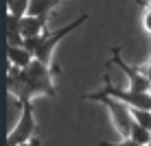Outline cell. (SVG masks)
Instances as JSON below:
<instances>
[{
	"instance_id": "4",
	"label": "cell",
	"mask_w": 151,
	"mask_h": 146,
	"mask_svg": "<svg viewBox=\"0 0 151 146\" xmlns=\"http://www.w3.org/2000/svg\"><path fill=\"white\" fill-rule=\"evenodd\" d=\"M22 107V116H20L18 124L7 137V146H15V144H24L31 142L35 135V113H33V105L31 103H24Z\"/></svg>"
},
{
	"instance_id": "9",
	"label": "cell",
	"mask_w": 151,
	"mask_h": 146,
	"mask_svg": "<svg viewBox=\"0 0 151 146\" xmlns=\"http://www.w3.org/2000/svg\"><path fill=\"white\" fill-rule=\"evenodd\" d=\"M129 137H132L134 142L142 144V146H149V144H151V131H149L147 127H142V124H138L136 120H134V124H132V131H129Z\"/></svg>"
},
{
	"instance_id": "12",
	"label": "cell",
	"mask_w": 151,
	"mask_h": 146,
	"mask_svg": "<svg viewBox=\"0 0 151 146\" xmlns=\"http://www.w3.org/2000/svg\"><path fill=\"white\" fill-rule=\"evenodd\" d=\"M101 146H142V144L134 142L132 137H123L121 142H101Z\"/></svg>"
},
{
	"instance_id": "11",
	"label": "cell",
	"mask_w": 151,
	"mask_h": 146,
	"mask_svg": "<svg viewBox=\"0 0 151 146\" xmlns=\"http://www.w3.org/2000/svg\"><path fill=\"white\" fill-rule=\"evenodd\" d=\"M132 116L138 124L147 127L151 131V109H142V107H132Z\"/></svg>"
},
{
	"instance_id": "3",
	"label": "cell",
	"mask_w": 151,
	"mask_h": 146,
	"mask_svg": "<svg viewBox=\"0 0 151 146\" xmlns=\"http://www.w3.org/2000/svg\"><path fill=\"white\" fill-rule=\"evenodd\" d=\"M83 98L105 105L107 111H110V116H112V124L118 131V135H121V137H129V131H132V124H134V116H132V107H129L127 103L118 100V98H114L105 92H92V94H86Z\"/></svg>"
},
{
	"instance_id": "13",
	"label": "cell",
	"mask_w": 151,
	"mask_h": 146,
	"mask_svg": "<svg viewBox=\"0 0 151 146\" xmlns=\"http://www.w3.org/2000/svg\"><path fill=\"white\" fill-rule=\"evenodd\" d=\"M142 26H145V31L151 35V9H147V11L142 13Z\"/></svg>"
},
{
	"instance_id": "14",
	"label": "cell",
	"mask_w": 151,
	"mask_h": 146,
	"mask_svg": "<svg viewBox=\"0 0 151 146\" xmlns=\"http://www.w3.org/2000/svg\"><path fill=\"white\" fill-rule=\"evenodd\" d=\"M15 146H40V140H31V142H24V144H15Z\"/></svg>"
},
{
	"instance_id": "10",
	"label": "cell",
	"mask_w": 151,
	"mask_h": 146,
	"mask_svg": "<svg viewBox=\"0 0 151 146\" xmlns=\"http://www.w3.org/2000/svg\"><path fill=\"white\" fill-rule=\"evenodd\" d=\"M29 2L31 0H7V7H9V15L22 20L24 15L29 13Z\"/></svg>"
},
{
	"instance_id": "15",
	"label": "cell",
	"mask_w": 151,
	"mask_h": 146,
	"mask_svg": "<svg viewBox=\"0 0 151 146\" xmlns=\"http://www.w3.org/2000/svg\"><path fill=\"white\" fill-rule=\"evenodd\" d=\"M149 9H151V0H149Z\"/></svg>"
},
{
	"instance_id": "2",
	"label": "cell",
	"mask_w": 151,
	"mask_h": 146,
	"mask_svg": "<svg viewBox=\"0 0 151 146\" xmlns=\"http://www.w3.org/2000/svg\"><path fill=\"white\" fill-rule=\"evenodd\" d=\"M86 20H88V15L83 13L81 18L75 20V22L66 24L64 28L46 31V33L40 35V37H27V39H24V46H27L31 53L35 55V59H37V61H42V63H46V66H50V63H53V53H55L57 44H59L66 35H70L72 31H77L83 22H86Z\"/></svg>"
},
{
	"instance_id": "8",
	"label": "cell",
	"mask_w": 151,
	"mask_h": 146,
	"mask_svg": "<svg viewBox=\"0 0 151 146\" xmlns=\"http://www.w3.org/2000/svg\"><path fill=\"white\" fill-rule=\"evenodd\" d=\"M61 2H66V0H31L27 15H48V11L57 9Z\"/></svg>"
},
{
	"instance_id": "1",
	"label": "cell",
	"mask_w": 151,
	"mask_h": 146,
	"mask_svg": "<svg viewBox=\"0 0 151 146\" xmlns=\"http://www.w3.org/2000/svg\"><path fill=\"white\" fill-rule=\"evenodd\" d=\"M55 72L57 68L50 70V66L42 63L35 59L33 63L24 70L20 68H9V76H7V87L9 94H13L18 98L20 105L31 103L37 96H57L55 90Z\"/></svg>"
},
{
	"instance_id": "5",
	"label": "cell",
	"mask_w": 151,
	"mask_h": 146,
	"mask_svg": "<svg viewBox=\"0 0 151 146\" xmlns=\"http://www.w3.org/2000/svg\"><path fill=\"white\" fill-rule=\"evenodd\" d=\"M121 50H123L121 46H114V48H112V61L129 76V90H132V92H151V79L147 74H142V72L134 70L132 66L125 63L123 57H121Z\"/></svg>"
},
{
	"instance_id": "7",
	"label": "cell",
	"mask_w": 151,
	"mask_h": 146,
	"mask_svg": "<svg viewBox=\"0 0 151 146\" xmlns=\"http://www.w3.org/2000/svg\"><path fill=\"white\" fill-rule=\"evenodd\" d=\"M7 57H9V63H11L13 68H20V70L29 68V66L35 61V55L31 53L27 46H11V44H9Z\"/></svg>"
},
{
	"instance_id": "6",
	"label": "cell",
	"mask_w": 151,
	"mask_h": 146,
	"mask_svg": "<svg viewBox=\"0 0 151 146\" xmlns=\"http://www.w3.org/2000/svg\"><path fill=\"white\" fill-rule=\"evenodd\" d=\"M46 26H48L46 15H24V18L20 20V28H22L24 39H27V37H40V35H44L46 31H48Z\"/></svg>"
}]
</instances>
